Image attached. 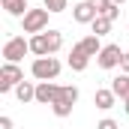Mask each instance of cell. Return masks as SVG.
Masks as SVG:
<instances>
[{"instance_id":"obj_1","label":"cell","mask_w":129,"mask_h":129,"mask_svg":"<svg viewBox=\"0 0 129 129\" xmlns=\"http://www.w3.org/2000/svg\"><path fill=\"white\" fill-rule=\"evenodd\" d=\"M60 69H63V66H60V60L48 54V57H36V60H33L30 75L36 78V81H54V78L60 75Z\"/></svg>"},{"instance_id":"obj_2","label":"cell","mask_w":129,"mask_h":129,"mask_svg":"<svg viewBox=\"0 0 129 129\" xmlns=\"http://www.w3.org/2000/svg\"><path fill=\"white\" fill-rule=\"evenodd\" d=\"M75 102H78V87H72V84H60V96L54 99V105H51L54 117H69L72 108H75Z\"/></svg>"},{"instance_id":"obj_3","label":"cell","mask_w":129,"mask_h":129,"mask_svg":"<svg viewBox=\"0 0 129 129\" xmlns=\"http://www.w3.org/2000/svg\"><path fill=\"white\" fill-rule=\"evenodd\" d=\"M24 54H30V39H24V36H9V39L3 42V57H6V63H18V60H24Z\"/></svg>"},{"instance_id":"obj_4","label":"cell","mask_w":129,"mask_h":129,"mask_svg":"<svg viewBox=\"0 0 129 129\" xmlns=\"http://www.w3.org/2000/svg\"><path fill=\"white\" fill-rule=\"evenodd\" d=\"M21 81H24V72H21L18 63H3L0 66V93H12Z\"/></svg>"},{"instance_id":"obj_5","label":"cell","mask_w":129,"mask_h":129,"mask_svg":"<svg viewBox=\"0 0 129 129\" xmlns=\"http://www.w3.org/2000/svg\"><path fill=\"white\" fill-rule=\"evenodd\" d=\"M48 9H30L24 18H21V27H24V33H42L45 27H48Z\"/></svg>"},{"instance_id":"obj_6","label":"cell","mask_w":129,"mask_h":129,"mask_svg":"<svg viewBox=\"0 0 129 129\" xmlns=\"http://www.w3.org/2000/svg\"><path fill=\"white\" fill-rule=\"evenodd\" d=\"M123 54H126V51H123L120 45H114V42H111V45H105V48L99 51L96 63L102 66V69H117V66H120V60H123Z\"/></svg>"},{"instance_id":"obj_7","label":"cell","mask_w":129,"mask_h":129,"mask_svg":"<svg viewBox=\"0 0 129 129\" xmlns=\"http://www.w3.org/2000/svg\"><path fill=\"white\" fill-rule=\"evenodd\" d=\"M57 96H60V84H54V81H36V102L39 105H54Z\"/></svg>"},{"instance_id":"obj_8","label":"cell","mask_w":129,"mask_h":129,"mask_svg":"<svg viewBox=\"0 0 129 129\" xmlns=\"http://www.w3.org/2000/svg\"><path fill=\"white\" fill-rule=\"evenodd\" d=\"M90 63V54L84 51V45L81 42H75L72 45V51H69V66H72V72H84Z\"/></svg>"},{"instance_id":"obj_9","label":"cell","mask_w":129,"mask_h":129,"mask_svg":"<svg viewBox=\"0 0 129 129\" xmlns=\"http://www.w3.org/2000/svg\"><path fill=\"white\" fill-rule=\"evenodd\" d=\"M96 15H99V12L87 3V0H81V3H75V6H72V18H75L78 24H93V21H96Z\"/></svg>"},{"instance_id":"obj_10","label":"cell","mask_w":129,"mask_h":129,"mask_svg":"<svg viewBox=\"0 0 129 129\" xmlns=\"http://www.w3.org/2000/svg\"><path fill=\"white\" fill-rule=\"evenodd\" d=\"M93 105H96L99 111H111V108L117 105V93H114L111 87H99L96 93H93Z\"/></svg>"},{"instance_id":"obj_11","label":"cell","mask_w":129,"mask_h":129,"mask_svg":"<svg viewBox=\"0 0 129 129\" xmlns=\"http://www.w3.org/2000/svg\"><path fill=\"white\" fill-rule=\"evenodd\" d=\"M30 54H36V57H48V54H51V45H48V36H45V30H42V33H33V36H30Z\"/></svg>"},{"instance_id":"obj_12","label":"cell","mask_w":129,"mask_h":129,"mask_svg":"<svg viewBox=\"0 0 129 129\" xmlns=\"http://www.w3.org/2000/svg\"><path fill=\"white\" fill-rule=\"evenodd\" d=\"M0 3H3L6 15H12V18H24L30 12V0H0Z\"/></svg>"},{"instance_id":"obj_13","label":"cell","mask_w":129,"mask_h":129,"mask_svg":"<svg viewBox=\"0 0 129 129\" xmlns=\"http://www.w3.org/2000/svg\"><path fill=\"white\" fill-rule=\"evenodd\" d=\"M12 93H15V99H18L21 105H27V102H36V84H30V81H21V84H18Z\"/></svg>"},{"instance_id":"obj_14","label":"cell","mask_w":129,"mask_h":129,"mask_svg":"<svg viewBox=\"0 0 129 129\" xmlns=\"http://www.w3.org/2000/svg\"><path fill=\"white\" fill-rule=\"evenodd\" d=\"M111 90L117 93V99H123V102L129 99V75H126V72H123V75H117V78L111 81Z\"/></svg>"},{"instance_id":"obj_15","label":"cell","mask_w":129,"mask_h":129,"mask_svg":"<svg viewBox=\"0 0 129 129\" xmlns=\"http://www.w3.org/2000/svg\"><path fill=\"white\" fill-rule=\"evenodd\" d=\"M81 45H84V51H87L90 57H99V51L105 48V45L99 42V36H96V33H90V36H84V39H81Z\"/></svg>"},{"instance_id":"obj_16","label":"cell","mask_w":129,"mask_h":129,"mask_svg":"<svg viewBox=\"0 0 129 129\" xmlns=\"http://www.w3.org/2000/svg\"><path fill=\"white\" fill-rule=\"evenodd\" d=\"M111 24H114L111 18H105V15H96V21H93L90 27H93V33H96V36H105V33L111 30Z\"/></svg>"},{"instance_id":"obj_17","label":"cell","mask_w":129,"mask_h":129,"mask_svg":"<svg viewBox=\"0 0 129 129\" xmlns=\"http://www.w3.org/2000/svg\"><path fill=\"white\" fill-rule=\"evenodd\" d=\"M45 36H48V45H51V54L63 48V33H60V30H45Z\"/></svg>"},{"instance_id":"obj_18","label":"cell","mask_w":129,"mask_h":129,"mask_svg":"<svg viewBox=\"0 0 129 129\" xmlns=\"http://www.w3.org/2000/svg\"><path fill=\"white\" fill-rule=\"evenodd\" d=\"M87 3H90V6L96 9L99 15H108V12H111V9L117 6V3H111V0H87Z\"/></svg>"},{"instance_id":"obj_19","label":"cell","mask_w":129,"mask_h":129,"mask_svg":"<svg viewBox=\"0 0 129 129\" xmlns=\"http://www.w3.org/2000/svg\"><path fill=\"white\" fill-rule=\"evenodd\" d=\"M42 3H45V9H48L51 15H54V12H63L66 6H69V0H42Z\"/></svg>"},{"instance_id":"obj_20","label":"cell","mask_w":129,"mask_h":129,"mask_svg":"<svg viewBox=\"0 0 129 129\" xmlns=\"http://www.w3.org/2000/svg\"><path fill=\"white\" fill-rule=\"evenodd\" d=\"M96 129H120V126H117V120H111V117H102V120L96 123Z\"/></svg>"},{"instance_id":"obj_21","label":"cell","mask_w":129,"mask_h":129,"mask_svg":"<svg viewBox=\"0 0 129 129\" xmlns=\"http://www.w3.org/2000/svg\"><path fill=\"white\" fill-rule=\"evenodd\" d=\"M0 129H12V117L3 114V117H0Z\"/></svg>"},{"instance_id":"obj_22","label":"cell","mask_w":129,"mask_h":129,"mask_svg":"<svg viewBox=\"0 0 129 129\" xmlns=\"http://www.w3.org/2000/svg\"><path fill=\"white\" fill-rule=\"evenodd\" d=\"M120 69H123V72H126V75H129V51H126V54H123V60H120Z\"/></svg>"},{"instance_id":"obj_23","label":"cell","mask_w":129,"mask_h":129,"mask_svg":"<svg viewBox=\"0 0 129 129\" xmlns=\"http://www.w3.org/2000/svg\"><path fill=\"white\" fill-rule=\"evenodd\" d=\"M123 111H126V114H129V99H126V102H123Z\"/></svg>"},{"instance_id":"obj_24","label":"cell","mask_w":129,"mask_h":129,"mask_svg":"<svg viewBox=\"0 0 129 129\" xmlns=\"http://www.w3.org/2000/svg\"><path fill=\"white\" fill-rule=\"evenodd\" d=\"M111 3H117V6H123V3H126V0H111Z\"/></svg>"}]
</instances>
